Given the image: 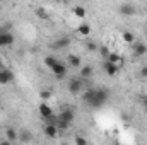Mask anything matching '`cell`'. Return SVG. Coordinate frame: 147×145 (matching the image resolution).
<instances>
[{
  "label": "cell",
  "mask_w": 147,
  "mask_h": 145,
  "mask_svg": "<svg viewBox=\"0 0 147 145\" xmlns=\"http://www.w3.org/2000/svg\"><path fill=\"white\" fill-rule=\"evenodd\" d=\"M103 68H105L106 75H110V77H115V75L118 73V70H120V67H118V65L111 63V62H108V60H105V63H103Z\"/></svg>",
  "instance_id": "cell-10"
},
{
  "label": "cell",
  "mask_w": 147,
  "mask_h": 145,
  "mask_svg": "<svg viewBox=\"0 0 147 145\" xmlns=\"http://www.w3.org/2000/svg\"><path fill=\"white\" fill-rule=\"evenodd\" d=\"M67 63H69L72 68H80L82 60H80V56H79V55H69V56H67Z\"/></svg>",
  "instance_id": "cell-14"
},
{
  "label": "cell",
  "mask_w": 147,
  "mask_h": 145,
  "mask_svg": "<svg viewBox=\"0 0 147 145\" xmlns=\"http://www.w3.org/2000/svg\"><path fill=\"white\" fill-rule=\"evenodd\" d=\"M118 12H120L121 15H125V17H132V15H135L137 9H135L132 3H121V5L118 7Z\"/></svg>",
  "instance_id": "cell-6"
},
{
  "label": "cell",
  "mask_w": 147,
  "mask_h": 145,
  "mask_svg": "<svg viewBox=\"0 0 147 145\" xmlns=\"http://www.w3.org/2000/svg\"><path fill=\"white\" fill-rule=\"evenodd\" d=\"M92 67L91 65H84V67H80V73H79V77L80 79H89V77H92Z\"/></svg>",
  "instance_id": "cell-18"
},
{
  "label": "cell",
  "mask_w": 147,
  "mask_h": 145,
  "mask_svg": "<svg viewBox=\"0 0 147 145\" xmlns=\"http://www.w3.org/2000/svg\"><path fill=\"white\" fill-rule=\"evenodd\" d=\"M50 70L53 72V75H55L57 79H65V75H67V65H65V63H62V62L58 60V62H57Z\"/></svg>",
  "instance_id": "cell-3"
},
{
  "label": "cell",
  "mask_w": 147,
  "mask_h": 145,
  "mask_svg": "<svg viewBox=\"0 0 147 145\" xmlns=\"http://www.w3.org/2000/svg\"><path fill=\"white\" fill-rule=\"evenodd\" d=\"M36 15L39 17V19H43V21H48V19H50V14H48L43 7H38L36 9Z\"/></svg>",
  "instance_id": "cell-22"
},
{
  "label": "cell",
  "mask_w": 147,
  "mask_h": 145,
  "mask_svg": "<svg viewBox=\"0 0 147 145\" xmlns=\"http://www.w3.org/2000/svg\"><path fill=\"white\" fill-rule=\"evenodd\" d=\"M77 33L84 38L89 36V34H91V26H89V22H80L79 28H77Z\"/></svg>",
  "instance_id": "cell-16"
},
{
  "label": "cell",
  "mask_w": 147,
  "mask_h": 145,
  "mask_svg": "<svg viewBox=\"0 0 147 145\" xmlns=\"http://www.w3.org/2000/svg\"><path fill=\"white\" fill-rule=\"evenodd\" d=\"M139 75H140V79H146V80H147V65H146V67H142V68H140V72H139Z\"/></svg>",
  "instance_id": "cell-28"
},
{
  "label": "cell",
  "mask_w": 147,
  "mask_h": 145,
  "mask_svg": "<svg viewBox=\"0 0 147 145\" xmlns=\"http://www.w3.org/2000/svg\"><path fill=\"white\" fill-rule=\"evenodd\" d=\"M70 38L69 36H60L55 43H53V50H67L70 46Z\"/></svg>",
  "instance_id": "cell-7"
},
{
  "label": "cell",
  "mask_w": 147,
  "mask_h": 145,
  "mask_svg": "<svg viewBox=\"0 0 147 145\" xmlns=\"http://www.w3.org/2000/svg\"><path fill=\"white\" fill-rule=\"evenodd\" d=\"M82 91H84V79L74 77V79L69 80V92H70L72 96H79Z\"/></svg>",
  "instance_id": "cell-2"
},
{
  "label": "cell",
  "mask_w": 147,
  "mask_h": 145,
  "mask_svg": "<svg viewBox=\"0 0 147 145\" xmlns=\"http://www.w3.org/2000/svg\"><path fill=\"white\" fill-rule=\"evenodd\" d=\"M39 96H41V99H43V101H48V99H50V96H51V92H50V91H41V94H39Z\"/></svg>",
  "instance_id": "cell-27"
},
{
  "label": "cell",
  "mask_w": 147,
  "mask_h": 145,
  "mask_svg": "<svg viewBox=\"0 0 147 145\" xmlns=\"http://www.w3.org/2000/svg\"><path fill=\"white\" fill-rule=\"evenodd\" d=\"M55 125L58 126V130H60V132H65V130H69V128H70V125H72V123H69V121H65V119H60V118H57Z\"/></svg>",
  "instance_id": "cell-20"
},
{
  "label": "cell",
  "mask_w": 147,
  "mask_h": 145,
  "mask_svg": "<svg viewBox=\"0 0 147 145\" xmlns=\"http://www.w3.org/2000/svg\"><path fill=\"white\" fill-rule=\"evenodd\" d=\"M74 144H77V145H87V140H86V138H82V137H75V138H74Z\"/></svg>",
  "instance_id": "cell-26"
},
{
  "label": "cell",
  "mask_w": 147,
  "mask_h": 145,
  "mask_svg": "<svg viewBox=\"0 0 147 145\" xmlns=\"http://www.w3.org/2000/svg\"><path fill=\"white\" fill-rule=\"evenodd\" d=\"M86 50L92 53V51H96V50H98V44H96L94 41H87V43H86Z\"/></svg>",
  "instance_id": "cell-25"
},
{
  "label": "cell",
  "mask_w": 147,
  "mask_h": 145,
  "mask_svg": "<svg viewBox=\"0 0 147 145\" xmlns=\"http://www.w3.org/2000/svg\"><path fill=\"white\" fill-rule=\"evenodd\" d=\"M108 62H111V63H115V65H118V67H121L123 65V58L116 53V51H111L110 55H108V58H106Z\"/></svg>",
  "instance_id": "cell-17"
},
{
  "label": "cell",
  "mask_w": 147,
  "mask_h": 145,
  "mask_svg": "<svg viewBox=\"0 0 147 145\" xmlns=\"http://www.w3.org/2000/svg\"><path fill=\"white\" fill-rule=\"evenodd\" d=\"M5 137H7V142H17V137H19V132L12 126L5 128Z\"/></svg>",
  "instance_id": "cell-15"
},
{
  "label": "cell",
  "mask_w": 147,
  "mask_h": 145,
  "mask_svg": "<svg viewBox=\"0 0 147 145\" xmlns=\"http://www.w3.org/2000/svg\"><path fill=\"white\" fill-rule=\"evenodd\" d=\"M67 2H70V0H67Z\"/></svg>",
  "instance_id": "cell-32"
},
{
  "label": "cell",
  "mask_w": 147,
  "mask_h": 145,
  "mask_svg": "<svg viewBox=\"0 0 147 145\" xmlns=\"http://www.w3.org/2000/svg\"><path fill=\"white\" fill-rule=\"evenodd\" d=\"M57 62H58V60H57L55 56H45V65H46L48 68H51V67H53Z\"/></svg>",
  "instance_id": "cell-23"
},
{
  "label": "cell",
  "mask_w": 147,
  "mask_h": 145,
  "mask_svg": "<svg viewBox=\"0 0 147 145\" xmlns=\"http://www.w3.org/2000/svg\"><path fill=\"white\" fill-rule=\"evenodd\" d=\"M134 46H132V51H134V55L135 56H144L147 55V44L146 43H132Z\"/></svg>",
  "instance_id": "cell-9"
},
{
  "label": "cell",
  "mask_w": 147,
  "mask_h": 145,
  "mask_svg": "<svg viewBox=\"0 0 147 145\" xmlns=\"http://www.w3.org/2000/svg\"><path fill=\"white\" fill-rule=\"evenodd\" d=\"M140 104H142L144 109L147 111V96H146V94H142V96H140Z\"/></svg>",
  "instance_id": "cell-29"
},
{
  "label": "cell",
  "mask_w": 147,
  "mask_h": 145,
  "mask_svg": "<svg viewBox=\"0 0 147 145\" xmlns=\"http://www.w3.org/2000/svg\"><path fill=\"white\" fill-rule=\"evenodd\" d=\"M146 36H147V29H146Z\"/></svg>",
  "instance_id": "cell-31"
},
{
  "label": "cell",
  "mask_w": 147,
  "mask_h": 145,
  "mask_svg": "<svg viewBox=\"0 0 147 145\" xmlns=\"http://www.w3.org/2000/svg\"><path fill=\"white\" fill-rule=\"evenodd\" d=\"M72 14L75 17H79V19H86V15H87V12H86V9L82 7V5H75L72 9Z\"/></svg>",
  "instance_id": "cell-19"
},
{
  "label": "cell",
  "mask_w": 147,
  "mask_h": 145,
  "mask_svg": "<svg viewBox=\"0 0 147 145\" xmlns=\"http://www.w3.org/2000/svg\"><path fill=\"white\" fill-rule=\"evenodd\" d=\"M14 34L10 31H0V48H7L14 44Z\"/></svg>",
  "instance_id": "cell-4"
},
{
  "label": "cell",
  "mask_w": 147,
  "mask_h": 145,
  "mask_svg": "<svg viewBox=\"0 0 147 145\" xmlns=\"http://www.w3.org/2000/svg\"><path fill=\"white\" fill-rule=\"evenodd\" d=\"M98 50H99V53H101V56H103L105 60L108 58V55H110V53H111V50H110V48H108V46H105V44H103L101 48H98Z\"/></svg>",
  "instance_id": "cell-24"
},
{
  "label": "cell",
  "mask_w": 147,
  "mask_h": 145,
  "mask_svg": "<svg viewBox=\"0 0 147 145\" xmlns=\"http://www.w3.org/2000/svg\"><path fill=\"white\" fill-rule=\"evenodd\" d=\"M110 99V92L108 89H87L82 94V101L89 106V108H101L103 104H106V101Z\"/></svg>",
  "instance_id": "cell-1"
},
{
  "label": "cell",
  "mask_w": 147,
  "mask_h": 145,
  "mask_svg": "<svg viewBox=\"0 0 147 145\" xmlns=\"http://www.w3.org/2000/svg\"><path fill=\"white\" fill-rule=\"evenodd\" d=\"M43 132H45V135H46L48 138H57L58 133H60V130H58V126H57L55 123H45Z\"/></svg>",
  "instance_id": "cell-5"
},
{
  "label": "cell",
  "mask_w": 147,
  "mask_h": 145,
  "mask_svg": "<svg viewBox=\"0 0 147 145\" xmlns=\"http://www.w3.org/2000/svg\"><path fill=\"white\" fill-rule=\"evenodd\" d=\"M14 79H16V75L12 70H9V68H3V70H0V84H10V82H14Z\"/></svg>",
  "instance_id": "cell-8"
},
{
  "label": "cell",
  "mask_w": 147,
  "mask_h": 145,
  "mask_svg": "<svg viewBox=\"0 0 147 145\" xmlns=\"http://www.w3.org/2000/svg\"><path fill=\"white\" fill-rule=\"evenodd\" d=\"M17 140H19V142H22V144H29V142H33V140H34V137H33V133H31L29 130H21V132H19V137H17Z\"/></svg>",
  "instance_id": "cell-12"
},
{
  "label": "cell",
  "mask_w": 147,
  "mask_h": 145,
  "mask_svg": "<svg viewBox=\"0 0 147 145\" xmlns=\"http://www.w3.org/2000/svg\"><path fill=\"white\" fill-rule=\"evenodd\" d=\"M38 111H39V114H41V118H43V119H46V118H50V116L53 114V111H51V108H50V104H48L46 101H43V103L39 104V108H38Z\"/></svg>",
  "instance_id": "cell-11"
},
{
  "label": "cell",
  "mask_w": 147,
  "mask_h": 145,
  "mask_svg": "<svg viewBox=\"0 0 147 145\" xmlns=\"http://www.w3.org/2000/svg\"><path fill=\"white\" fill-rule=\"evenodd\" d=\"M57 118L65 119V121H69V123H74L75 113H74V109H63V111H60V113H58V116H57Z\"/></svg>",
  "instance_id": "cell-13"
},
{
  "label": "cell",
  "mask_w": 147,
  "mask_h": 145,
  "mask_svg": "<svg viewBox=\"0 0 147 145\" xmlns=\"http://www.w3.org/2000/svg\"><path fill=\"white\" fill-rule=\"evenodd\" d=\"M121 39H123L125 43H128V44H132V43L135 41V34H134L132 31H123V33H121Z\"/></svg>",
  "instance_id": "cell-21"
},
{
  "label": "cell",
  "mask_w": 147,
  "mask_h": 145,
  "mask_svg": "<svg viewBox=\"0 0 147 145\" xmlns=\"http://www.w3.org/2000/svg\"><path fill=\"white\" fill-rule=\"evenodd\" d=\"M3 68H5V67H3V62L0 60V70H3Z\"/></svg>",
  "instance_id": "cell-30"
}]
</instances>
